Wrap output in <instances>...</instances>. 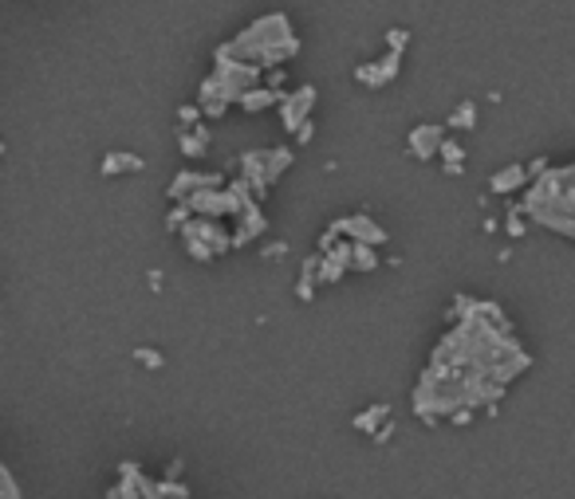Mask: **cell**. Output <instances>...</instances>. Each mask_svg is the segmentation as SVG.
I'll list each match as a JSON object with an SVG mask.
<instances>
[{"label": "cell", "mask_w": 575, "mask_h": 499, "mask_svg": "<svg viewBox=\"0 0 575 499\" xmlns=\"http://www.w3.org/2000/svg\"><path fill=\"white\" fill-rule=\"evenodd\" d=\"M524 366L528 358L513 342V330L501 311L489 303H473L469 315L442 338L414 394V406L421 409V417L465 421L469 409L497 398Z\"/></svg>", "instance_id": "cell-1"}, {"label": "cell", "mask_w": 575, "mask_h": 499, "mask_svg": "<svg viewBox=\"0 0 575 499\" xmlns=\"http://www.w3.org/2000/svg\"><path fill=\"white\" fill-rule=\"evenodd\" d=\"M524 204H528V213H533L540 225L575 236V170L548 174L545 182H536Z\"/></svg>", "instance_id": "cell-2"}, {"label": "cell", "mask_w": 575, "mask_h": 499, "mask_svg": "<svg viewBox=\"0 0 575 499\" xmlns=\"http://www.w3.org/2000/svg\"><path fill=\"white\" fill-rule=\"evenodd\" d=\"M433 134H438V126H421V130H418V142L411 138V146H418L421 158H430V153H433Z\"/></svg>", "instance_id": "cell-3"}, {"label": "cell", "mask_w": 575, "mask_h": 499, "mask_svg": "<svg viewBox=\"0 0 575 499\" xmlns=\"http://www.w3.org/2000/svg\"><path fill=\"white\" fill-rule=\"evenodd\" d=\"M138 165H143V162H138V158H126V153H114V158H107L103 170H107V174H114V170H138Z\"/></svg>", "instance_id": "cell-4"}, {"label": "cell", "mask_w": 575, "mask_h": 499, "mask_svg": "<svg viewBox=\"0 0 575 499\" xmlns=\"http://www.w3.org/2000/svg\"><path fill=\"white\" fill-rule=\"evenodd\" d=\"M0 496H16V484H12L4 469H0Z\"/></svg>", "instance_id": "cell-5"}, {"label": "cell", "mask_w": 575, "mask_h": 499, "mask_svg": "<svg viewBox=\"0 0 575 499\" xmlns=\"http://www.w3.org/2000/svg\"><path fill=\"white\" fill-rule=\"evenodd\" d=\"M0 153H4V146H0Z\"/></svg>", "instance_id": "cell-6"}]
</instances>
